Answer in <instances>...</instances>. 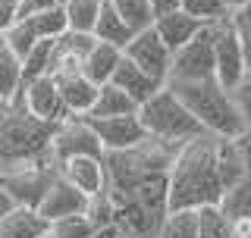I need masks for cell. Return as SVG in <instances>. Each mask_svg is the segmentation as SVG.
Masks as SVG:
<instances>
[{
  "label": "cell",
  "instance_id": "obj_1",
  "mask_svg": "<svg viewBox=\"0 0 251 238\" xmlns=\"http://www.w3.org/2000/svg\"><path fill=\"white\" fill-rule=\"evenodd\" d=\"M217 138L204 132L176 150L170 166V210H201L220 204L223 179L217 169Z\"/></svg>",
  "mask_w": 251,
  "mask_h": 238
},
{
  "label": "cell",
  "instance_id": "obj_2",
  "mask_svg": "<svg viewBox=\"0 0 251 238\" xmlns=\"http://www.w3.org/2000/svg\"><path fill=\"white\" fill-rule=\"evenodd\" d=\"M182 97V104L195 113V119L204 125V132L220 138H239L248 129L245 116L235 104L232 91L223 88L217 78H195V82H167Z\"/></svg>",
  "mask_w": 251,
  "mask_h": 238
},
{
  "label": "cell",
  "instance_id": "obj_3",
  "mask_svg": "<svg viewBox=\"0 0 251 238\" xmlns=\"http://www.w3.org/2000/svg\"><path fill=\"white\" fill-rule=\"evenodd\" d=\"M138 116L154 141H163L173 147H182L185 141L204 135V125L195 119V113L182 104V97L170 85H163L151 100H145L138 107Z\"/></svg>",
  "mask_w": 251,
  "mask_h": 238
},
{
  "label": "cell",
  "instance_id": "obj_4",
  "mask_svg": "<svg viewBox=\"0 0 251 238\" xmlns=\"http://www.w3.org/2000/svg\"><path fill=\"white\" fill-rule=\"evenodd\" d=\"M195 78H217V31L207 22L185 47L173 53V69L167 82H195Z\"/></svg>",
  "mask_w": 251,
  "mask_h": 238
},
{
  "label": "cell",
  "instance_id": "obj_5",
  "mask_svg": "<svg viewBox=\"0 0 251 238\" xmlns=\"http://www.w3.org/2000/svg\"><path fill=\"white\" fill-rule=\"evenodd\" d=\"M82 154H88V157L107 154L94 125L88 122V116H69L63 122H57V129L50 135V157L57 163H63L69 157H82Z\"/></svg>",
  "mask_w": 251,
  "mask_h": 238
},
{
  "label": "cell",
  "instance_id": "obj_6",
  "mask_svg": "<svg viewBox=\"0 0 251 238\" xmlns=\"http://www.w3.org/2000/svg\"><path fill=\"white\" fill-rule=\"evenodd\" d=\"M214 31H217V82L232 91L248 75L245 47H242V38L232 25V16L214 19Z\"/></svg>",
  "mask_w": 251,
  "mask_h": 238
},
{
  "label": "cell",
  "instance_id": "obj_7",
  "mask_svg": "<svg viewBox=\"0 0 251 238\" xmlns=\"http://www.w3.org/2000/svg\"><path fill=\"white\" fill-rule=\"evenodd\" d=\"M123 53L129 57L132 63H138L145 72H151L154 78H160V82H167L170 78V69H173V50L167 47L160 35H157L154 25L141 28L132 35V41L123 47Z\"/></svg>",
  "mask_w": 251,
  "mask_h": 238
},
{
  "label": "cell",
  "instance_id": "obj_8",
  "mask_svg": "<svg viewBox=\"0 0 251 238\" xmlns=\"http://www.w3.org/2000/svg\"><path fill=\"white\" fill-rule=\"evenodd\" d=\"M19 104L28 110L31 116L44 119V122H63L69 119V110L63 104V94H60V85L53 75H38V78H28L22 85V94H19Z\"/></svg>",
  "mask_w": 251,
  "mask_h": 238
},
{
  "label": "cell",
  "instance_id": "obj_9",
  "mask_svg": "<svg viewBox=\"0 0 251 238\" xmlns=\"http://www.w3.org/2000/svg\"><path fill=\"white\" fill-rule=\"evenodd\" d=\"M88 122L94 125V132H98L100 144L104 150H129V147H138L145 144L151 135H148L145 122H141L138 113H126V116H88Z\"/></svg>",
  "mask_w": 251,
  "mask_h": 238
},
{
  "label": "cell",
  "instance_id": "obj_10",
  "mask_svg": "<svg viewBox=\"0 0 251 238\" xmlns=\"http://www.w3.org/2000/svg\"><path fill=\"white\" fill-rule=\"evenodd\" d=\"M88 204H91V197L85 194V191H78V188L63 176V172H57L53 182H50V188L44 191L41 204H38V210H41L44 216L53 223V219L69 216V213H85V210H88Z\"/></svg>",
  "mask_w": 251,
  "mask_h": 238
},
{
  "label": "cell",
  "instance_id": "obj_11",
  "mask_svg": "<svg viewBox=\"0 0 251 238\" xmlns=\"http://www.w3.org/2000/svg\"><path fill=\"white\" fill-rule=\"evenodd\" d=\"M60 172L66 176L78 191H85L88 197H98L110 188V179H107V163L104 157H69V160L60 163Z\"/></svg>",
  "mask_w": 251,
  "mask_h": 238
},
{
  "label": "cell",
  "instance_id": "obj_12",
  "mask_svg": "<svg viewBox=\"0 0 251 238\" xmlns=\"http://www.w3.org/2000/svg\"><path fill=\"white\" fill-rule=\"evenodd\" d=\"M60 85V94H63V104H66L69 116H88L94 100H98V91L100 85L91 82L88 75L78 69V72H63V75H53Z\"/></svg>",
  "mask_w": 251,
  "mask_h": 238
},
{
  "label": "cell",
  "instance_id": "obj_13",
  "mask_svg": "<svg viewBox=\"0 0 251 238\" xmlns=\"http://www.w3.org/2000/svg\"><path fill=\"white\" fill-rule=\"evenodd\" d=\"M113 85H120V88L129 94L132 100L141 107L145 100H151L157 91L163 88L167 82H160V78H154L151 72H145V69L138 66V63H132L129 57L123 53V60H120V66H116V72H113V78H110Z\"/></svg>",
  "mask_w": 251,
  "mask_h": 238
},
{
  "label": "cell",
  "instance_id": "obj_14",
  "mask_svg": "<svg viewBox=\"0 0 251 238\" xmlns=\"http://www.w3.org/2000/svg\"><path fill=\"white\" fill-rule=\"evenodd\" d=\"M47 232H50V219L31 204H16L0 219V238H41Z\"/></svg>",
  "mask_w": 251,
  "mask_h": 238
},
{
  "label": "cell",
  "instance_id": "obj_15",
  "mask_svg": "<svg viewBox=\"0 0 251 238\" xmlns=\"http://www.w3.org/2000/svg\"><path fill=\"white\" fill-rule=\"evenodd\" d=\"M204 25H207V22L198 19V16H192V13H185L182 6H179V10H173V13H167V16H157V19H154L157 35L167 41V47H170L173 53H176L179 47H185Z\"/></svg>",
  "mask_w": 251,
  "mask_h": 238
},
{
  "label": "cell",
  "instance_id": "obj_16",
  "mask_svg": "<svg viewBox=\"0 0 251 238\" xmlns=\"http://www.w3.org/2000/svg\"><path fill=\"white\" fill-rule=\"evenodd\" d=\"M123 60V47L110 44V41H94V47L88 50V57L82 63V72L91 78V82L98 85H107L110 78H113L116 66H120Z\"/></svg>",
  "mask_w": 251,
  "mask_h": 238
},
{
  "label": "cell",
  "instance_id": "obj_17",
  "mask_svg": "<svg viewBox=\"0 0 251 238\" xmlns=\"http://www.w3.org/2000/svg\"><path fill=\"white\" fill-rule=\"evenodd\" d=\"M25 85V66L6 44H0V104H16Z\"/></svg>",
  "mask_w": 251,
  "mask_h": 238
},
{
  "label": "cell",
  "instance_id": "obj_18",
  "mask_svg": "<svg viewBox=\"0 0 251 238\" xmlns=\"http://www.w3.org/2000/svg\"><path fill=\"white\" fill-rule=\"evenodd\" d=\"M91 35L98 38V41H110V44H116V47H126V44L132 41V35H135V28H132L120 13H116V6L110 3V0H104L100 16H98V25H94Z\"/></svg>",
  "mask_w": 251,
  "mask_h": 238
},
{
  "label": "cell",
  "instance_id": "obj_19",
  "mask_svg": "<svg viewBox=\"0 0 251 238\" xmlns=\"http://www.w3.org/2000/svg\"><path fill=\"white\" fill-rule=\"evenodd\" d=\"M126 113H138V104L120 88V85H113V82L100 85L98 100H94V107H91L88 116L100 119V116H126Z\"/></svg>",
  "mask_w": 251,
  "mask_h": 238
},
{
  "label": "cell",
  "instance_id": "obj_20",
  "mask_svg": "<svg viewBox=\"0 0 251 238\" xmlns=\"http://www.w3.org/2000/svg\"><path fill=\"white\" fill-rule=\"evenodd\" d=\"M25 22L35 28L38 38H53V41L69 31V19H66V6H63V3L31 13V16H25Z\"/></svg>",
  "mask_w": 251,
  "mask_h": 238
},
{
  "label": "cell",
  "instance_id": "obj_21",
  "mask_svg": "<svg viewBox=\"0 0 251 238\" xmlns=\"http://www.w3.org/2000/svg\"><path fill=\"white\" fill-rule=\"evenodd\" d=\"M157 238H201V213L198 210H170L160 223Z\"/></svg>",
  "mask_w": 251,
  "mask_h": 238
},
{
  "label": "cell",
  "instance_id": "obj_22",
  "mask_svg": "<svg viewBox=\"0 0 251 238\" xmlns=\"http://www.w3.org/2000/svg\"><path fill=\"white\" fill-rule=\"evenodd\" d=\"M220 210L226 213V219H245L251 216V176L235 182L232 188H226L220 197Z\"/></svg>",
  "mask_w": 251,
  "mask_h": 238
},
{
  "label": "cell",
  "instance_id": "obj_23",
  "mask_svg": "<svg viewBox=\"0 0 251 238\" xmlns=\"http://www.w3.org/2000/svg\"><path fill=\"white\" fill-rule=\"evenodd\" d=\"M50 238H98V223L85 213H69L50 223Z\"/></svg>",
  "mask_w": 251,
  "mask_h": 238
},
{
  "label": "cell",
  "instance_id": "obj_24",
  "mask_svg": "<svg viewBox=\"0 0 251 238\" xmlns=\"http://www.w3.org/2000/svg\"><path fill=\"white\" fill-rule=\"evenodd\" d=\"M66 19H69V28L73 31H94L98 25V16H100V6L104 0H66Z\"/></svg>",
  "mask_w": 251,
  "mask_h": 238
},
{
  "label": "cell",
  "instance_id": "obj_25",
  "mask_svg": "<svg viewBox=\"0 0 251 238\" xmlns=\"http://www.w3.org/2000/svg\"><path fill=\"white\" fill-rule=\"evenodd\" d=\"M53 47H57L53 38H41V41L28 50V57L22 60V66H25V82H28V78H38V75H47V72H50Z\"/></svg>",
  "mask_w": 251,
  "mask_h": 238
},
{
  "label": "cell",
  "instance_id": "obj_26",
  "mask_svg": "<svg viewBox=\"0 0 251 238\" xmlns=\"http://www.w3.org/2000/svg\"><path fill=\"white\" fill-rule=\"evenodd\" d=\"M110 3L116 6V13H120L135 31L154 25V10H151V3H148V0H110Z\"/></svg>",
  "mask_w": 251,
  "mask_h": 238
},
{
  "label": "cell",
  "instance_id": "obj_27",
  "mask_svg": "<svg viewBox=\"0 0 251 238\" xmlns=\"http://www.w3.org/2000/svg\"><path fill=\"white\" fill-rule=\"evenodd\" d=\"M38 41H41V38L35 35V28H31L25 19H19L13 28H6V31H3V44L10 47V50H13L19 60H25V57H28V50H31V47H35Z\"/></svg>",
  "mask_w": 251,
  "mask_h": 238
},
{
  "label": "cell",
  "instance_id": "obj_28",
  "mask_svg": "<svg viewBox=\"0 0 251 238\" xmlns=\"http://www.w3.org/2000/svg\"><path fill=\"white\" fill-rule=\"evenodd\" d=\"M198 213H201V238H232L229 219L220 210V204H207Z\"/></svg>",
  "mask_w": 251,
  "mask_h": 238
},
{
  "label": "cell",
  "instance_id": "obj_29",
  "mask_svg": "<svg viewBox=\"0 0 251 238\" xmlns=\"http://www.w3.org/2000/svg\"><path fill=\"white\" fill-rule=\"evenodd\" d=\"M182 10L198 16L204 22H214V19H223V16H229V6H226V0H182Z\"/></svg>",
  "mask_w": 251,
  "mask_h": 238
},
{
  "label": "cell",
  "instance_id": "obj_30",
  "mask_svg": "<svg viewBox=\"0 0 251 238\" xmlns=\"http://www.w3.org/2000/svg\"><path fill=\"white\" fill-rule=\"evenodd\" d=\"M232 25L239 31L242 38V47H245V60H248V72H251V3L248 6H239V10H232Z\"/></svg>",
  "mask_w": 251,
  "mask_h": 238
},
{
  "label": "cell",
  "instance_id": "obj_31",
  "mask_svg": "<svg viewBox=\"0 0 251 238\" xmlns=\"http://www.w3.org/2000/svg\"><path fill=\"white\" fill-rule=\"evenodd\" d=\"M232 97H235V104H239V110H242V116H245V122L251 125V72L242 78L239 85L232 88Z\"/></svg>",
  "mask_w": 251,
  "mask_h": 238
},
{
  "label": "cell",
  "instance_id": "obj_32",
  "mask_svg": "<svg viewBox=\"0 0 251 238\" xmlns=\"http://www.w3.org/2000/svg\"><path fill=\"white\" fill-rule=\"evenodd\" d=\"M19 10H22V0H0V35L19 22Z\"/></svg>",
  "mask_w": 251,
  "mask_h": 238
},
{
  "label": "cell",
  "instance_id": "obj_33",
  "mask_svg": "<svg viewBox=\"0 0 251 238\" xmlns=\"http://www.w3.org/2000/svg\"><path fill=\"white\" fill-rule=\"evenodd\" d=\"M60 0H22V10H19V19H25V16L38 13V10H47V6H57Z\"/></svg>",
  "mask_w": 251,
  "mask_h": 238
},
{
  "label": "cell",
  "instance_id": "obj_34",
  "mask_svg": "<svg viewBox=\"0 0 251 238\" xmlns=\"http://www.w3.org/2000/svg\"><path fill=\"white\" fill-rule=\"evenodd\" d=\"M148 3H151L154 19H157V16H167L173 10H179V6H182V0H148Z\"/></svg>",
  "mask_w": 251,
  "mask_h": 238
},
{
  "label": "cell",
  "instance_id": "obj_35",
  "mask_svg": "<svg viewBox=\"0 0 251 238\" xmlns=\"http://www.w3.org/2000/svg\"><path fill=\"white\" fill-rule=\"evenodd\" d=\"M235 141H239V150H242V157H245L248 176H251V125H248V129L242 132V135H239V138H235Z\"/></svg>",
  "mask_w": 251,
  "mask_h": 238
},
{
  "label": "cell",
  "instance_id": "obj_36",
  "mask_svg": "<svg viewBox=\"0 0 251 238\" xmlns=\"http://www.w3.org/2000/svg\"><path fill=\"white\" fill-rule=\"evenodd\" d=\"M13 207H16V201H13V194H10V191H6V188H3V185H0V219H3V216H6V213H10Z\"/></svg>",
  "mask_w": 251,
  "mask_h": 238
},
{
  "label": "cell",
  "instance_id": "obj_37",
  "mask_svg": "<svg viewBox=\"0 0 251 238\" xmlns=\"http://www.w3.org/2000/svg\"><path fill=\"white\" fill-rule=\"evenodd\" d=\"M251 3V0H226V6H229V13L232 10H239V6H248Z\"/></svg>",
  "mask_w": 251,
  "mask_h": 238
},
{
  "label": "cell",
  "instance_id": "obj_38",
  "mask_svg": "<svg viewBox=\"0 0 251 238\" xmlns=\"http://www.w3.org/2000/svg\"><path fill=\"white\" fill-rule=\"evenodd\" d=\"M113 238H138V235H132V232H126V229H123V226H120V232H116V235H113Z\"/></svg>",
  "mask_w": 251,
  "mask_h": 238
},
{
  "label": "cell",
  "instance_id": "obj_39",
  "mask_svg": "<svg viewBox=\"0 0 251 238\" xmlns=\"http://www.w3.org/2000/svg\"><path fill=\"white\" fill-rule=\"evenodd\" d=\"M41 238H50V232H47V235H41Z\"/></svg>",
  "mask_w": 251,
  "mask_h": 238
},
{
  "label": "cell",
  "instance_id": "obj_40",
  "mask_svg": "<svg viewBox=\"0 0 251 238\" xmlns=\"http://www.w3.org/2000/svg\"><path fill=\"white\" fill-rule=\"evenodd\" d=\"M60 3H66V0H60Z\"/></svg>",
  "mask_w": 251,
  "mask_h": 238
}]
</instances>
